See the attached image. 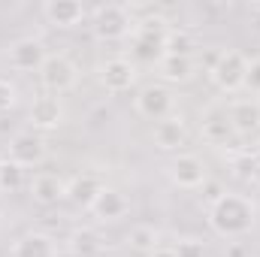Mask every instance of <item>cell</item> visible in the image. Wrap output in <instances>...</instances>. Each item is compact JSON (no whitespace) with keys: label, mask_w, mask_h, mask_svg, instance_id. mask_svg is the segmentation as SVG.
Here are the masks:
<instances>
[{"label":"cell","mask_w":260,"mask_h":257,"mask_svg":"<svg viewBox=\"0 0 260 257\" xmlns=\"http://www.w3.org/2000/svg\"><path fill=\"white\" fill-rule=\"evenodd\" d=\"M3 160H6V157H0V167H3Z\"/></svg>","instance_id":"obj_32"},{"label":"cell","mask_w":260,"mask_h":257,"mask_svg":"<svg viewBox=\"0 0 260 257\" xmlns=\"http://www.w3.org/2000/svg\"><path fill=\"white\" fill-rule=\"evenodd\" d=\"M173 254L176 257H206V248L200 239H179L173 245Z\"/></svg>","instance_id":"obj_25"},{"label":"cell","mask_w":260,"mask_h":257,"mask_svg":"<svg viewBox=\"0 0 260 257\" xmlns=\"http://www.w3.org/2000/svg\"><path fill=\"white\" fill-rule=\"evenodd\" d=\"M100 191H103V185H100V179L91 176V173H82V176H76V179L67 185V197H70L76 206H82V209H91V203L97 200Z\"/></svg>","instance_id":"obj_17"},{"label":"cell","mask_w":260,"mask_h":257,"mask_svg":"<svg viewBox=\"0 0 260 257\" xmlns=\"http://www.w3.org/2000/svg\"><path fill=\"white\" fill-rule=\"evenodd\" d=\"M151 257H176V254H173V248H170V245H157V248L151 251Z\"/></svg>","instance_id":"obj_30"},{"label":"cell","mask_w":260,"mask_h":257,"mask_svg":"<svg viewBox=\"0 0 260 257\" xmlns=\"http://www.w3.org/2000/svg\"><path fill=\"white\" fill-rule=\"evenodd\" d=\"M164 37L167 34H145V30H133V55L139 61H160L164 58Z\"/></svg>","instance_id":"obj_18"},{"label":"cell","mask_w":260,"mask_h":257,"mask_svg":"<svg viewBox=\"0 0 260 257\" xmlns=\"http://www.w3.org/2000/svg\"><path fill=\"white\" fill-rule=\"evenodd\" d=\"M157 73L164 82H188L194 76V61L182 55H164L157 61Z\"/></svg>","instance_id":"obj_19"},{"label":"cell","mask_w":260,"mask_h":257,"mask_svg":"<svg viewBox=\"0 0 260 257\" xmlns=\"http://www.w3.org/2000/svg\"><path fill=\"white\" fill-rule=\"evenodd\" d=\"M43 157H46V139L40 136V133H18V136H12V142H9V160L12 164H18V167H37V164H43Z\"/></svg>","instance_id":"obj_7"},{"label":"cell","mask_w":260,"mask_h":257,"mask_svg":"<svg viewBox=\"0 0 260 257\" xmlns=\"http://www.w3.org/2000/svg\"><path fill=\"white\" fill-rule=\"evenodd\" d=\"M200 133H203V139H206V142H212V145H224V142L233 136V127H230L227 115L212 112V115H206V118H203Z\"/></svg>","instance_id":"obj_21"},{"label":"cell","mask_w":260,"mask_h":257,"mask_svg":"<svg viewBox=\"0 0 260 257\" xmlns=\"http://www.w3.org/2000/svg\"><path fill=\"white\" fill-rule=\"evenodd\" d=\"M43 15L55 27H76L85 18V6L79 0H46L43 3Z\"/></svg>","instance_id":"obj_11"},{"label":"cell","mask_w":260,"mask_h":257,"mask_svg":"<svg viewBox=\"0 0 260 257\" xmlns=\"http://www.w3.org/2000/svg\"><path fill=\"white\" fill-rule=\"evenodd\" d=\"M185 136H188V130H185V121L179 115H170V118L154 124V145L160 151H173V148L185 145Z\"/></svg>","instance_id":"obj_16"},{"label":"cell","mask_w":260,"mask_h":257,"mask_svg":"<svg viewBox=\"0 0 260 257\" xmlns=\"http://www.w3.org/2000/svg\"><path fill=\"white\" fill-rule=\"evenodd\" d=\"M170 179H173V185H179L185 191H194V188L206 185V167L197 154H179L170 164Z\"/></svg>","instance_id":"obj_8"},{"label":"cell","mask_w":260,"mask_h":257,"mask_svg":"<svg viewBox=\"0 0 260 257\" xmlns=\"http://www.w3.org/2000/svg\"><path fill=\"white\" fill-rule=\"evenodd\" d=\"M30 121H34V127H40V130L61 127V121H64V106H61V100H58L55 94L37 97L34 106H30Z\"/></svg>","instance_id":"obj_13"},{"label":"cell","mask_w":260,"mask_h":257,"mask_svg":"<svg viewBox=\"0 0 260 257\" xmlns=\"http://www.w3.org/2000/svg\"><path fill=\"white\" fill-rule=\"evenodd\" d=\"M15 100H18V88H15L9 79L0 76V112H9V109L15 106Z\"/></svg>","instance_id":"obj_26"},{"label":"cell","mask_w":260,"mask_h":257,"mask_svg":"<svg viewBox=\"0 0 260 257\" xmlns=\"http://www.w3.org/2000/svg\"><path fill=\"white\" fill-rule=\"evenodd\" d=\"M130 27H133V18H130L124 3H103V6L94 9L91 30H94L97 40H106V43L121 40V37L130 34Z\"/></svg>","instance_id":"obj_2"},{"label":"cell","mask_w":260,"mask_h":257,"mask_svg":"<svg viewBox=\"0 0 260 257\" xmlns=\"http://www.w3.org/2000/svg\"><path fill=\"white\" fill-rule=\"evenodd\" d=\"M221 194H224V191H221L218 185H206V200H209V206H212V203H215Z\"/></svg>","instance_id":"obj_29"},{"label":"cell","mask_w":260,"mask_h":257,"mask_svg":"<svg viewBox=\"0 0 260 257\" xmlns=\"http://www.w3.org/2000/svg\"><path fill=\"white\" fill-rule=\"evenodd\" d=\"M245 70H248V61H245L239 52H221L209 73H212V82H215L221 91L233 94V91H239V88L245 85Z\"/></svg>","instance_id":"obj_4"},{"label":"cell","mask_w":260,"mask_h":257,"mask_svg":"<svg viewBox=\"0 0 260 257\" xmlns=\"http://www.w3.org/2000/svg\"><path fill=\"white\" fill-rule=\"evenodd\" d=\"M46 46L37 40V37H21V40H15L12 46H9V52H6V61L12 70H18V73H30V70H37L40 73V67L46 64Z\"/></svg>","instance_id":"obj_5"},{"label":"cell","mask_w":260,"mask_h":257,"mask_svg":"<svg viewBox=\"0 0 260 257\" xmlns=\"http://www.w3.org/2000/svg\"><path fill=\"white\" fill-rule=\"evenodd\" d=\"M242 88H248L251 94H260V58L248 61V70H245V85H242Z\"/></svg>","instance_id":"obj_27"},{"label":"cell","mask_w":260,"mask_h":257,"mask_svg":"<svg viewBox=\"0 0 260 257\" xmlns=\"http://www.w3.org/2000/svg\"><path fill=\"white\" fill-rule=\"evenodd\" d=\"M251 12H254V30H257V34H260V6H254Z\"/></svg>","instance_id":"obj_31"},{"label":"cell","mask_w":260,"mask_h":257,"mask_svg":"<svg viewBox=\"0 0 260 257\" xmlns=\"http://www.w3.org/2000/svg\"><path fill=\"white\" fill-rule=\"evenodd\" d=\"M79 73H76V64L67 58V55H49L46 64L40 67V82L46 91H52L55 97L58 94H67L73 85H76Z\"/></svg>","instance_id":"obj_3"},{"label":"cell","mask_w":260,"mask_h":257,"mask_svg":"<svg viewBox=\"0 0 260 257\" xmlns=\"http://www.w3.org/2000/svg\"><path fill=\"white\" fill-rule=\"evenodd\" d=\"M133 82H136V67L127 58H112L100 67V85L109 94H124L133 88Z\"/></svg>","instance_id":"obj_9"},{"label":"cell","mask_w":260,"mask_h":257,"mask_svg":"<svg viewBox=\"0 0 260 257\" xmlns=\"http://www.w3.org/2000/svg\"><path fill=\"white\" fill-rule=\"evenodd\" d=\"M227 121L233 133H251L260 127V103L254 97H245V100H233L230 109H227Z\"/></svg>","instance_id":"obj_12"},{"label":"cell","mask_w":260,"mask_h":257,"mask_svg":"<svg viewBox=\"0 0 260 257\" xmlns=\"http://www.w3.org/2000/svg\"><path fill=\"white\" fill-rule=\"evenodd\" d=\"M30 194L37 203L43 206H55L58 200L67 197V182L58 176V173H37L34 182H30Z\"/></svg>","instance_id":"obj_15"},{"label":"cell","mask_w":260,"mask_h":257,"mask_svg":"<svg viewBox=\"0 0 260 257\" xmlns=\"http://www.w3.org/2000/svg\"><path fill=\"white\" fill-rule=\"evenodd\" d=\"M21 182H24V167L12 164V160L6 157L3 167H0V191H18Z\"/></svg>","instance_id":"obj_24"},{"label":"cell","mask_w":260,"mask_h":257,"mask_svg":"<svg viewBox=\"0 0 260 257\" xmlns=\"http://www.w3.org/2000/svg\"><path fill=\"white\" fill-rule=\"evenodd\" d=\"M191 49H194V40L188 30H176L170 27L167 37H164V55H182V58H191Z\"/></svg>","instance_id":"obj_23"},{"label":"cell","mask_w":260,"mask_h":257,"mask_svg":"<svg viewBox=\"0 0 260 257\" xmlns=\"http://www.w3.org/2000/svg\"><path fill=\"white\" fill-rule=\"evenodd\" d=\"M127 245L136 248V251L151 254V251L160 245V233H157L154 227H148V224H136V227H130V233H127Z\"/></svg>","instance_id":"obj_22"},{"label":"cell","mask_w":260,"mask_h":257,"mask_svg":"<svg viewBox=\"0 0 260 257\" xmlns=\"http://www.w3.org/2000/svg\"><path fill=\"white\" fill-rule=\"evenodd\" d=\"M67 242H70V251L76 257H94L100 251V233L94 227H76Z\"/></svg>","instance_id":"obj_20"},{"label":"cell","mask_w":260,"mask_h":257,"mask_svg":"<svg viewBox=\"0 0 260 257\" xmlns=\"http://www.w3.org/2000/svg\"><path fill=\"white\" fill-rule=\"evenodd\" d=\"M136 112H139L142 118L164 121V118H170V112H173V94H170L164 85H145V88L136 94Z\"/></svg>","instance_id":"obj_6"},{"label":"cell","mask_w":260,"mask_h":257,"mask_svg":"<svg viewBox=\"0 0 260 257\" xmlns=\"http://www.w3.org/2000/svg\"><path fill=\"white\" fill-rule=\"evenodd\" d=\"M227 257H248V251H245L239 242H230V245H227Z\"/></svg>","instance_id":"obj_28"},{"label":"cell","mask_w":260,"mask_h":257,"mask_svg":"<svg viewBox=\"0 0 260 257\" xmlns=\"http://www.w3.org/2000/svg\"><path fill=\"white\" fill-rule=\"evenodd\" d=\"M9 257H58V242L46 233H24L9 245Z\"/></svg>","instance_id":"obj_10"},{"label":"cell","mask_w":260,"mask_h":257,"mask_svg":"<svg viewBox=\"0 0 260 257\" xmlns=\"http://www.w3.org/2000/svg\"><path fill=\"white\" fill-rule=\"evenodd\" d=\"M130 209L127 197L121 191H115V188H103V191L97 194V200L91 203V212L100 218V221H118V218H124Z\"/></svg>","instance_id":"obj_14"},{"label":"cell","mask_w":260,"mask_h":257,"mask_svg":"<svg viewBox=\"0 0 260 257\" xmlns=\"http://www.w3.org/2000/svg\"><path fill=\"white\" fill-rule=\"evenodd\" d=\"M254 221H257V209H254V200L245 194L224 191L209 206V227L224 239H239L251 233Z\"/></svg>","instance_id":"obj_1"}]
</instances>
